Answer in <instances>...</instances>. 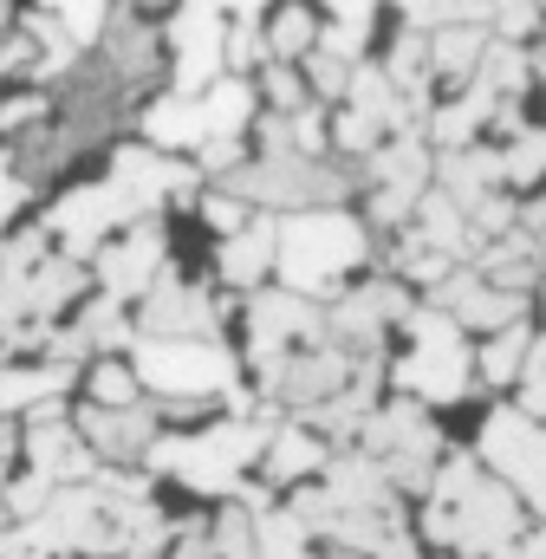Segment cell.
I'll list each match as a JSON object with an SVG mask.
<instances>
[{"instance_id":"obj_46","label":"cell","mask_w":546,"mask_h":559,"mask_svg":"<svg viewBox=\"0 0 546 559\" xmlns=\"http://www.w3.org/2000/svg\"><path fill=\"white\" fill-rule=\"evenodd\" d=\"M397 13H404L410 26H442V20H455L462 13V0H391Z\"/></svg>"},{"instance_id":"obj_57","label":"cell","mask_w":546,"mask_h":559,"mask_svg":"<svg viewBox=\"0 0 546 559\" xmlns=\"http://www.w3.org/2000/svg\"><path fill=\"white\" fill-rule=\"evenodd\" d=\"M222 7H235V13H241V20H254V13H268L273 0H222Z\"/></svg>"},{"instance_id":"obj_42","label":"cell","mask_w":546,"mask_h":559,"mask_svg":"<svg viewBox=\"0 0 546 559\" xmlns=\"http://www.w3.org/2000/svg\"><path fill=\"white\" fill-rule=\"evenodd\" d=\"M306 85H312L319 98H345V92H352V59L312 52V59H306Z\"/></svg>"},{"instance_id":"obj_56","label":"cell","mask_w":546,"mask_h":559,"mask_svg":"<svg viewBox=\"0 0 546 559\" xmlns=\"http://www.w3.org/2000/svg\"><path fill=\"white\" fill-rule=\"evenodd\" d=\"M325 7H332V13H345V20H371V7H378V0H325Z\"/></svg>"},{"instance_id":"obj_34","label":"cell","mask_w":546,"mask_h":559,"mask_svg":"<svg viewBox=\"0 0 546 559\" xmlns=\"http://www.w3.org/2000/svg\"><path fill=\"white\" fill-rule=\"evenodd\" d=\"M85 391H92V404H136L143 397V378H136V365H92V378H85Z\"/></svg>"},{"instance_id":"obj_55","label":"cell","mask_w":546,"mask_h":559,"mask_svg":"<svg viewBox=\"0 0 546 559\" xmlns=\"http://www.w3.org/2000/svg\"><path fill=\"white\" fill-rule=\"evenodd\" d=\"M20 332H33V338H39L46 325H20V319H13V312L0 306V358H7V345H20Z\"/></svg>"},{"instance_id":"obj_1","label":"cell","mask_w":546,"mask_h":559,"mask_svg":"<svg viewBox=\"0 0 546 559\" xmlns=\"http://www.w3.org/2000/svg\"><path fill=\"white\" fill-rule=\"evenodd\" d=\"M423 534H429L442 554L488 559L521 534V495H514L508 481H495L475 455H455V462H442L436 481H429Z\"/></svg>"},{"instance_id":"obj_36","label":"cell","mask_w":546,"mask_h":559,"mask_svg":"<svg viewBox=\"0 0 546 559\" xmlns=\"http://www.w3.org/2000/svg\"><path fill=\"white\" fill-rule=\"evenodd\" d=\"M215 547L222 559H261V540H254V508L241 501V508H228L222 521H215Z\"/></svg>"},{"instance_id":"obj_47","label":"cell","mask_w":546,"mask_h":559,"mask_svg":"<svg viewBox=\"0 0 546 559\" xmlns=\"http://www.w3.org/2000/svg\"><path fill=\"white\" fill-rule=\"evenodd\" d=\"M202 215H209V228H222V235L248 228V209H241V195H235V189H228V195H209V202H202Z\"/></svg>"},{"instance_id":"obj_38","label":"cell","mask_w":546,"mask_h":559,"mask_svg":"<svg viewBox=\"0 0 546 559\" xmlns=\"http://www.w3.org/2000/svg\"><path fill=\"white\" fill-rule=\"evenodd\" d=\"M541 20L546 0H495V13H488L495 39H527V33H541Z\"/></svg>"},{"instance_id":"obj_28","label":"cell","mask_w":546,"mask_h":559,"mask_svg":"<svg viewBox=\"0 0 546 559\" xmlns=\"http://www.w3.org/2000/svg\"><path fill=\"white\" fill-rule=\"evenodd\" d=\"M475 79H482L488 92H501V98H521V92H527V79H534V59L521 52V39H488V52H482Z\"/></svg>"},{"instance_id":"obj_7","label":"cell","mask_w":546,"mask_h":559,"mask_svg":"<svg viewBox=\"0 0 546 559\" xmlns=\"http://www.w3.org/2000/svg\"><path fill=\"white\" fill-rule=\"evenodd\" d=\"M143 222V202H136V189L111 169L105 182H85V189H72V195H59L52 202V235H59V248L72 254V261H85V254H98L118 228H131Z\"/></svg>"},{"instance_id":"obj_18","label":"cell","mask_w":546,"mask_h":559,"mask_svg":"<svg viewBox=\"0 0 546 559\" xmlns=\"http://www.w3.org/2000/svg\"><path fill=\"white\" fill-rule=\"evenodd\" d=\"M143 143L150 150H202L209 143V105L202 92H163L150 111H143Z\"/></svg>"},{"instance_id":"obj_3","label":"cell","mask_w":546,"mask_h":559,"mask_svg":"<svg viewBox=\"0 0 546 559\" xmlns=\"http://www.w3.org/2000/svg\"><path fill=\"white\" fill-rule=\"evenodd\" d=\"M365 254H371V241L345 209H293L280 228V274H286V286H299L312 299L339 274H352Z\"/></svg>"},{"instance_id":"obj_54","label":"cell","mask_w":546,"mask_h":559,"mask_svg":"<svg viewBox=\"0 0 546 559\" xmlns=\"http://www.w3.org/2000/svg\"><path fill=\"white\" fill-rule=\"evenodd\" d=\"M20 449H26V442H20V429L0 417V495H7V468H13V455H20Z\"/></svg>"},{"instance_id":"obj_16","label":"cell","mask_w":546,"mask_h":559,"mask_svg":"<svg viewBox=\"0 0 546 559\" xmlns=\"http://www.w3.org/2000/svg\"><path fill=\"white\" fill-rule=\"evenodd\" d=\"M156 417H163V404H85L79 411V436L98 449V462H131V455H143L150 442H156Z\"/></svg>"},{"instance_id":"obj_22","label":"cell","mask_w":546,"mask_h":559,"mask_svg":"<svg viewBox=\"0 0 546 559\" xmlns=\"http://www.w3.org/2000/svg\"><path fill=\"white\" fill-rule=\"evenodd\" d=\"M72 378H79V365H59V358L0 371V417H20V411H39V404H52V397H59Z\"/></svg>"},{"instance_id":"obj_15","label":"cell","mask_w":546,"mask_h":559,"mask_svg":"<svg viewBox=\"0 0 546 559\" xmlns=\"http://www.w3.org/2000/svg\"><path fill=\"white\" fill-rule=\"evenodd\" d=\"M436 306H442V312H455V319H462V325H475V332H501V325H514V319H521L527 293L495 286L482 267H449V280H436Z\"/></svg>"},{"instance_id":"obj_31","label":"cell","mask_w":546,"mask_h":559,"mask_svg":"<svg viewBox=\"0 0 546 559\" xmlns=\"http://www.w3.org/2000/svg\"><path fill=\"white\" fill-rule=\"evenodd\" d=\"M85 338H92V352H111V345H136L131 338V319H124V299H111V293H98L79 319H72Z\"/></svg>"},{"instance_id":"obj_25","label":"cell","mask_w":546,"mask_h":559,"mask_svg":"<svg viewBox=\"0 0 546 559\" xmlns=\"http://www.w3.org/2000/svg\"><path fill=\"white\" fill-rule=\"evenodd\" d=\"M202 105H209V138H241L248 118H254V85L241 72H228L202 92Z\"/></svg>"},{"instance_id":"obj_11","label":"cell","mask_w":546,"mask_h":559,"mask_svg":"<svg viewBox=\"0 0 546 559\" xmlns=\"http://www.w3.org/2000/svg\"><path fill=\"white\" fill-rule=\"evenodd\" d=\"M228 7L222 0H176L169 46H176V92H209L228 66Z\"/></svg>"},{"instance_id":"obj_43","label":"cell","mask_w":546,"mask_h":559,"mask_svg":"<svg viewBox=\"0 0 546 559\" xmlns=\"http://www.w3.org/2000/svg\"><path fill=\"white\" fill-rule=\"evenodd\" d=\"M521 411H534L546 423V338H534V358L521 371Z\"/></svg>"},{"instance_id":"obj_8","label":"cell","mask_w":546,"mask_h":559,"mask_svg":"<svg viewBox=\"0 0 546 559\" xmlns=\"http://www.w3.org/2000/svg\"><path fill=\"white\" fill-rule=\"evenodd\" d=\"M332 338V312H319L312 293L286 286V293H254L248 299V358L254 371H273L286 352H306V345H325Z\"/></svg>"},{"instance_id":"obj_52","label":"cell","mask_w":546,"mask_h":559,"mask_svg":"<svg viewBox=\"0 0 546 559\" xmlns=\"http://www.w3.org/2000/svg\"><path fill=\"white\" fill-rule=\"evenodd\" d=\"M488 559H546V527L541 534H514L501 554H488Z\"/></svg>"},{"instance_id":"obj_30","label":"cell","mask_w":546,"mask_h":559,"mask_svg":"<svg viewBox=\"0 0 546 559\" xmlns=\"http://www.w3.org/2000/svg\"><path fill=\"white\" fill-rule=\"evenodd\" d=\"M268 46L273 59H312L319 52V20L299 7V0H286V7H273L268 20Z\"/></svg>"},{"instance_id":"obj_49","label":"cell","mask_w":546,"mask_h":559,"mask_svg":"<svg viewBox=\"0 0 546 559\" xmlns=\"http://www.w3.org/2000/svg\"><path fill=\"white\" fill-rule=\"evenodd\" d=\"M0 559H59L52 547H39L26 527H13V534H0Z\"/></svg>"},{"instance_id":"obj_2","label":"cell","mask_w":546,"mask_h":559,"mask_svg":"<svg viewBox=\"0 0 546 559\" xmlns=\"http://www.w3.org/2000/svg\"><path fill=\"white\" fill-rule=\"evenodd\" d=\"M273 423L268 417H235L215 423L202 436H156L143 449L150 475H176L182 488H202V495H235L241 475L254 468V455H268Z\"/></svg>"},{"instance_id":"obj_17","label":"cell","mask_w":546,"mask_h":559,"mask_svg":"<svg viewBox=\"0 0 546 559\" xmlns=\"http://www.w3.org/2000/svg\"><path fill=\"white\" fill-rule=\"evenodd\" d=\"M79 286H85V267L72 261V254H46L39 267H33V280L13 293V299H0L20 325H52L72 299H79Z\"/></svg>"},{"instance_id":"obj_59","label":"cell","mask_w":546,"mask_h":559,"mask_svg":"<svg viewBox=\"0 0 546 559\" xmlns=\"http://www.w3.org/2000/svg\"><path fill=\"white\" fill-rule=\"evenodd\" d=\"M339 559H345V554H339Z\"/></svg>"},{"instance_id":"obj_26","label":"cell","mask_w":546,"mask_h":559,"mask_svg":"<svg viewBox=\"0 0 546 559\" xmlns=\"http://www.w3.org/2000/svg\"><path fill=\"white\" fill-rule=\"evenodd\" d=\"M527 358H534V332L514 319V325H501L488 345H482V358H475V371L488 378V384H514L521 371H527Z\"/></svg>"},{"instance_id":"obj_41","label":"cell","mask_w":546,"mask_h":559,"mask_svg":"<svg viewBox=\"0 0 546 559\" xmlns=\"http://www.w3.org/2000/svg\"><path fill=\"white\" fill-rule=\"evenodd\" d=\"M365 33H371V20H332V26H319V52H332V59H352L358 66V52H365Z\"/></svg>"},{"instance_id":"obj_14","label":"cell","mask_w":546,"mask_h":559,"mask_svg":"<svg viewBox=\"0 0 546 559\" xmlns=\"http://www.w3.org/2000/svg\"><path fill=\"white\" fill-rule=\"evenodd\" d=\"M391 319H410V299L397 280H378V286H365V293H345L339 306H332V345H345L352 358H365V352H378L384 345V325Z\"/></svg>"},{"instance_id":"obj_20","label":"cell","mask_w":546,"mask_h":559,"mask_svg":"<svg viewBox=\"0 0 546 559\" xmlns=\"http://www.w3.org/2000/svg\"><path fill=\"white\" fill-rule=\"evenodd\" d=\"M105 59H111V72L124 79V85H150L156 79V59H163V33L143 20V13H118L111 26H105V46H98Z\"/></svg>"},{"instance_id":"obj_27","label":"cell","mask_w":546,"mask_h":559,"mask_svg":"<svg viewBox=\"0 0 546 559\" xmlns=\"http://www.w3.org/2000/svg\"><path fill=\"white\" fill-rule=\"evenodd\" d=\"M312 468H325V449L312 429H273L268 442V475L273 481H306Z\"/></svg>"},{"instance_id":"obj_40","label":"cell","mask_w":546,"mask_h":559,"mask_svg":"<svg viewBox=\"0 0 546 559\" xmlns=\"http://www.w3.org/2000/svg\"><path fill=\"white\" fill-rule=\"evenodd\" d=\"M261 85H268V98L280 111H306V72H293V59H268Z\"/></svg>"},{"instance_id":"obj_23","label":"cell","mask_w":546,"mask_h":559,"mask_svg":"<svg viewBox=\"0 0 546 559\" xmlns=\"http://www.w3.org/2000/svg\"><path fill=\"white\" fill-rule=\"evenodd\" d=\"M482 52H488V26H482V20H442V26L429 33L436 79H475Z\"/></svg>"},{"instance_id":"obj_51","label":"cell","mask_w":546,"mask_h":559,"mask_svg":"<svg viewBox=\"0 0 546 559\" xmlns=\"http://www.w3.org/2000/svg\"><path fill=\"white\" fill-rule=\"evenodd\" d=\"M163 540H169V527L156 521V527H143V534L131 540V547H118L111 559H156V554H163Z\"/></svg>"},{"instance_id":"obj_24","label":"cell","mask_w":546,"mask_h":559,"mask_svg":"<svg viewBox=\"0 0 546 559\" xmlns=\"http://www.w3.org/2000/svg\"><path fill=\"white\" fill-rule=\"evenodd\" d=\"M268 267H280V228H273V222H248V228H235L228 248H222V280L254 286Z\"/></svg>"},{"instance_id":"obj_5","label":"cell","mask_w":546,"mask_h":559,"mask_svg":"<svg viewBox=\"0 0 546 559\" xmlns=\"http://www.w3.org/2000/svg\"><path fill=\"white\" fill-rule=\"evenodd\" d=\"M131 365H136V378H143V391H156V397H228L241 384L235 358L215 338H156V332H136Z\"/></svg>"},{"instance_id":"obj_39","label":"cell","mask_w":546,"mask_h":559,"mask_svg":"<svg viewBox=\"0 0 546 559\" xmlns=\"http://www.w3.org/2000/svg\"><path fill=\"white\" fill-rule=\"evenodd\" d=\"M384 138H391V131H384L378 118L352 111V105H345V111H339V124H332V143H339V150H352V156H371Z\"/></svg>"},{"instance_id":"obj_48","label":"cell","mask_w":546,"mask_h":559,"mask_svg":"<svg viewBox=\"0 0 546 559\" xmlns=\"http://www.w3.org/2000/svg\"><path fill=\"white\" fill-rule=\"evenodd\" d=\"M332 143V124L319 118V111H293V150H306V156H319Z\"/></svg>"},{"instance_id":"obj_58","label":"cell","mask_w":546,"mask_h":559,"mask_svg":"<svg viewBox=\"0 0 546 559\" xmlns=\"http://www.w3.org/2000/svg\"><path fill=\"white\" fill-rule=\"evenodd\" d=\"M0 33H7V0H0Z\"/></svg>"},{"instance_id":"obj_19","label":"cell","mask_w":546,"mask_h":559,"mask_svg":"<svg viewBox=\"0 0 546 559\" xmlns=\"http://www.w3.org/2000/svg\"><path fill=\"white\" fill-rule=\"evenodd\" d=\"M436 182H442L462 209H475V202L501 195L495 182H508V163H501V150H488V143H462V150H442V156H436Z\"/></svg>"},{"instance_id":"obj_33","label":"cell","mask_w":546,"mask_h":559,"mask_svg":"<svg viewBox=\"0 0 546 559\" xmlns=\"http://www.w3.org/2000/svg\"><path fill=\"white\" fill-rule=\"evenodd\" d=\"M46 13H59V26L79 39V46H98L105 26H111V0H39Z\"/></svg>"},{"instance_id":"obj_13","label":"cell","mask_w":546,"mask_h":559,"mask_svg":"<svg viewBox=\"0 0 546 559\" xmlns=\"http://www.w3.org/2000/svg\"><path fill=\"white\" fill-rule=\"evenodd\" d=\"M215 325H222V306L202 286H182L169 274L143 293V312H136V332H156V338H215Z\"/></svg>"},{"instance_id":"obj_9","label":"cell","mask_w":546,"mask_h":559,"mask_svg":"<svg viewBox=\"0 0 546 559\" xmlns=\"http://www.w3.org/2000/svg\"><path fill=\"white\" fill-rule=\"evenodd\" d=\"M482 462L527 501L546 514V423L521 404H501L495 417L482 423Z\"/></svg>"},{"instance_id":"obj_12","label":"cell","mask_w":546,"mask_h":559,"mask_svg":"<svg viewBox=\"0 0 546 559\" xmlns=\"http://www.w3.org/2000/svg\"><path fill=\"white\" fill-rule=\"evenodd\" d=\"M163 254H169V241H163V222L156 215H143L131 228H118L105 248H98V293H111V299H143L156 280H163Z\"/></svg>"},{"instance_id":"obj_21","label":"cell","mask_w":546,"mask_h":559,"mask_svg":"<svg viewBox=\"0 0 546 559\" xmlns=\"http://www.w3.org/2000/svg\"><path fill=\"white\" fill-rule=\"evenodd\" d=\"M325 488L339 495V508H397V481H391V468L371 449H345L332 462V481Z\"/></svg>"},{"instance_id":"obj_53","label":"cell","mask_w":546,"mask_h":559,"mask_svg":"<svg viewBox=\"0 0 546 559\" xmlns=\"http://www.w3.org/2000/svg\"><path fill=\"white\" fill-rule=\"evenodd\" d=\"M169 559H222V547H215V534H182Z\"/></svg>"},{"instance_id":"obj_6","label":"cell","mask_w":546,"mask_h":559,"mask_svg":"<svg viewBox=\"0 0 546 559\" xmlns=\"http://www.w3.org/2000/svg\"><path fill=\"white\" fill-rule=\"evenodd\" d=\"M228 189L241 202H268V209H339L352 195V176L306 150H268L261 163L228 169Z\"/></svg>"},{"instance_id":"obj_4","label":"cell","mask_w":546,"mask_h":559,"mask_svg":"<svg viewBox=\"0 0 546 559\" xmlns=\"http://www.w3.org/2000/svg\"><path fill=\"white\" fill-rule=\"evenodd\" d=\"M410 358L391 365L397 391L416 404H462L468 397V378H475V358L462 345V319L442 312V306H416L410 312Z\"/></svg>"},{"instance_id":"obj_44","label":"cell","mask_w":546,"mask_h":559,"mask_svg":"<svg viewBox=\"0 0 546 559\" xmlns=\"http://www.w3.org/2000/svg\"><path fill=\"white\" fill-rule=\"evenodd\" d=\"M268 59H273V46L254 33V26H235V33H228V66H235V72H248V66H268Z\"/></svg>"},{"instance_id":"obj_29","label":"cell","mask_w":546,"mask_h":559,"mask_svg":"<svg viewBox=\"0 0 546 559\" xmlns=\"http://www.w3.org/2000/svg\"><path fill=\"white\" fill-rule=\"evenodd\" d=\"M254 540H261V559H312L306 554L312 527H306L293 508H261V514H254Z\"/></svg>"},{"instance_id":"obj_35","label":"cell","mask_w":546,"mask_h":559,"mask_svg":"<svg viewBox=\"0 0 546 559\" xmlns=\"http://www.w3.org/2000/svg\"><path fill=\"white\" fill-rule=\"evenodd\" d=\"M501 163H508V182L514 189H534L546 176V131H521L514 150H501Z\"/></svg>"},{"instance_id":"obj_32","label":"cell","mask_w":546,"mask_h":559,"mask_svg":"<svg viewBox=\"0 0 546 559\" xmlns=\"http://www.w3.org/2000/svg\"><path fill=\"white\" fill-rule=\"evenodd\" d=\"M46 261V235L39 228H26V235H7L0 241V299H13L26 280H33V267Z\"/></svg>"},{"instance_id":"obj_10","label":"cell","mask_w":546,"mask_h":559,"mask_svg":"<svg viewBox=\"0 0 546 559\" xmlns=\"http://www.w3.org/2000/svg\"><path fill=\"white\" fill-rule=\"evenodd\" d=\"M365 449H371V455L391 468V481H397V488H429V481H436L442 436L429 429L423 404L391 397L384 411H371V423H365Z\"/></svg>"},{"instance_id":"obj_37","label":"cell","mask_w":546,"mask_h":559,"mask_svg":"<svg viewBox=\"0 0 546 559\" xmlns=\"http://www.w3.org/2000/svg\"><path fill=\"white\" fill-rule=\"evenodd\" d=\"M52 495H59V481L39 475V468H26L20 481H7V514H13V521H33V514H46Z\"/></svg>"},{"instance_id":"obj_45","label":"cell","mask_w":546,"mask_h":559,"mask_svg":"<svg viewBox=\"0 0 546 559\" xmlns=\"http://www.w3.org/2000/svg\"><path fill=\"white\" fill-rule=\"evenodd\" d=\"M20 202H26V176H20V163L0 150V228L20 215Z\"/></svg>"},{"instance_id":"obj_50","label":"cell","mask_w":546,"mask_h":559,"mask_svg":"<svg viewBox=\"0 0 546 559\" xmlns=\"http://www.w3.org/2000/svg\"><path fill=\"white\" fill-rule=\"evenodd\" d=\"M46 118V98H13V105H0V124L7 131H26V124H39Z\"/></svg>"}]
</instances>
